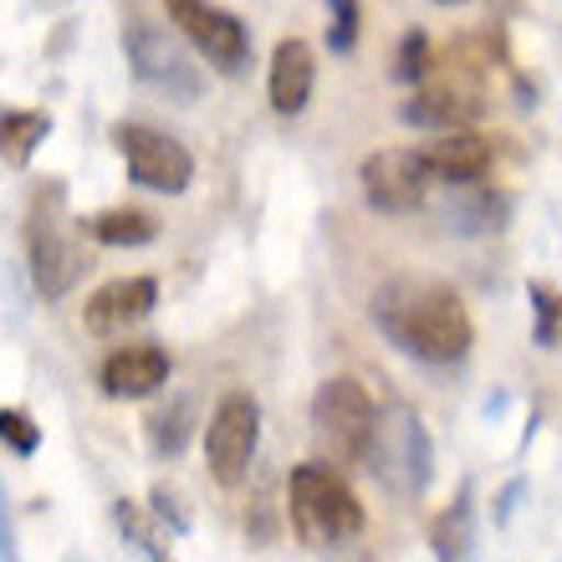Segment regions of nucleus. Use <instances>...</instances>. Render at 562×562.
Returning a JSON list of instances; mask_svg holds the SVG:
<instances>
[{"label":"nucleus","mask_w":562,"mask_h":562,"mask_svg":"<svg viewBox=\"0 0 562 562\" xmlns=\"http://www.w3.org/2000/svg\"><path fill=\"white\" fill-rule=\"evenodd\" d=\"M373 323L394 348L419 363H460L475 342V323L456 286L425 277H394L373 296Z\"/></svg>","instance_id":"1"},{"label":"nucleus","mask_w":562,"mask_h":562,"mask_svg":"<svg viewBox=\"0 0 562 562\" xmlns=\"http://www.w3.org/2000/svg\"><path fill=\"white\" fill-rule=\"evenodd\" d=\"M286 512H292V532L307 542V548H338V542H353L363 532V502L358 491L342 481L327 460H307L296 465L292 481H286Z\"/></svg>","instance_id":"2"},{"label":"nucleus","mask_w":562,"mask_h":562,"mask_svg":"<svg viewBox=\"0 0 562 562\" xmlns=\"http://www.w3.org/2000/svg\"><path fill=\"white\" fill-rule=\"evenodd\" d=\"M67 194L61 184H42L36 200H31V225H26V256H31V281L46 302H61L72 292L82 271H88V256H82V240L67 231Z\"/></svg>","instance_id":"3"},{"label":"nucleus","mask_w":562,"mask_h":562,"mask_svg":"<svg viewBox=\"0 0 562 562\" xmlns=\"http://www.w3.org/2000/svg\"><path fill=\"white\" fill-rule=\"evenodd\" d=\"M373 400L358 379H327L312 394V435L323 445V456H333V465H363L373 445Z\"/></svg>","instance_id":"4"},{"label":"nucleus","mask_w":562,"mask_h":562,"mask_svg":"<svg viewBox=\"0 0 562 562\" xmlns=\"http://www.w3.org/2000/svg\"><path fill=\"white\" fill-rule=\"evenodd\" d=\"M363 465L379 471L404 496H425L429 481H435V445H429L425 419L415 409H394L389 419H379Z\"/></svg>","instance_id":"5"},{"label":"nucleus","mask_w":562,"mask_h":562,"mask_svg":"<svg viewBox=\"0 0 562 562\" xmlns=\"http://www.w3.org/2000/svg\"><path fill=\"white\" fill-rule=\"evenodd\" d=\"M113 148L128 164V179L154 194H184L194 179V154L164 128L148 123H113Z\"/></svg>","instance_id":"6"},{"label":"nucleus","mask_w":562,"mask_h":562,"mask_svg":"<svg viewBox=\"0 0 562 562\" xmlns=\"http://www.w3.org/2000/svg\"><path fill=\"white\" fill-rule=\"evenodd\" d=\"M256 445H261V404L236 389L215 404V415L205 425V465L221 486L236 491L246 475H251V460H256Z\"/></svg>","instance_id":"7"},{"label":"nucleus","mask_w":562,"mask_h":562,"mask_svg":"<svg viewBox=\"0 0 562 562\" xmlns=\"http://www.w3.org/2000/svg\"><path fill=\"white\" fill-rule=\"evenodd\" d=\"M123 52H128V72L154 88L159 98H175V103H200L205 92V72L184 57V46L169 42V31L159 26H128L123 31Z\"/></svg>","instance_id":"8"},{"label":"nucleus","mask_w":562,"mask_h":562,"mask_svg":"<svg viewBox=\"0 0 562 562\" xmlns=\"http://www.w3.org/2000/svg\"><path fill=\"white\" fill-rule=\"evenodd\" d=\"M164 11H169V21L190 36V46L215 72H225V77L246 72V61H251V31L240 26V15L221 11L210 0H164Z\"/></svg>","instance_id":"9"},{"label":"nucleus","mask_w":562,"mask_h":562,"mask_svg":"<svg viewBox=\"0 0 562 562\" xmlns=\"http://www.w3.org/2000/svg\"><path fill=\"white\" fill-rule=\"evenodd\" d=\"M358 179H363V200L384 215H415L429 200V164L419 148H373L369 159L358 164Z\"/></svg>","instance_id":"10"},{"label":"nucleus","mask_w":562,"mask_h":562,"mask_svg":"<svg viewBox=\"0 0 562 562\" xmlns=\"http://www.w3.org/2000/svg\"><path fill=\"white\" fill-rule=\"evenodd\" d=\"M481 113H486V103H481V82L465 77V72L440 77L435 67H429L425 82H415V98L400 108V119L409 123V128H429V134L475 123Z\"/></svg>","instance_id":"11"},{"label":"nucleus","mask_w":562,"mask_h":562,"mask_svg":"<svg viewBox=\"0 0 562 562\" xmlns=\"http://www.w3.org/2000/svg\"><path fill=\"white\" fill-rule=\"evenodd\" d=\"M154 302H159V281L154 277H119L88 296L82 327H88L92 338H119V333L144 323L148 312H154Z\"/></svg>","instance_id":"12"},{"label":"nucleus","mask_w":562,"mask_h":562,"mask_svg":"<svg viewBox=\"0 0 562 562\" xmlns=\"http://www.w3.org/2000/svg\"><path fill=\"white\" fill-rule=\"evenodd\" d=\"M169 373H175V363H169L159 342H128V348L103 358L98 384H103L108 400H148V394H159L169 384Z\"/></svg>","instance_id":"13"},{"label":"nucleus","mask_w":562,"mask_h":562,"mask_svg":"<svg viewBox=\"0 0 562 562\" xmlns=\"http://www.w3.org/2000/svg\"><path fill=\"white\" fill-rule=\"evenodd\" d=\"M429 164V175L440 179V184H475V179L491 175V164H496V148H491V138L481 134V128H471V123H460V128H440V138L429 148H419Z\"/></svg>","instance_id":"14"},{"label":"nucleus","mask_w":562,"mask_h":562,"mask_svg":"<svg viewBox=\"0 0 562 562\" xmlns=\"http://www.w3.org/2000/svg\"><path fill=\"white\" fill-rule=\"evenodd\" d=\"M312 88H317V57H312V46L302 42V36L277 42V52H271V77H267L271 113L296 119V113L312 103Z\"/></svg>","instance_id":"15"},{"label":"nucleus","mask_w":562,"mask_h":562,"mask_svg":"<svg viewBox=\"0 0 562 562\" xmlns=\"http://www.w3.org/2000/svg\"><path fill=\"white\" fill-rule=\"evenodd\" d=\"M506 210H512V200L502 190H491L486 179H475V184H456V200L445 205V225L456 236H491L506 225Z\"/></svg>","instance_id":"16"},{"label":"nucleus","mask_w":562,"mask_h":562,"mask_svg":"<svg viewBox=\"0 0 562 562\" xmlns=\"http://www.w3.org/2000/svg\"><path fill=\"white\" fill-rule=\"evenodd\" d=\"M98 246H119V251H134V246H148V240H159V221L148 215V210H134V205H119V210H103V215H92L82 221Z\"/></svg>","instance_id":"17"},{"label":"nucleus","mask_w":562,"mask_h":562,"mask_svg":"<svg viewBox=\"0 0 562 562\" xmlns=\"http://www.w3.org/2000/svg\"><path fill=\"white\" fill-rule=\"evenodd\" d=\"M46 134H52V113H36V108H11V113H0V164L26 169L31 154L46 144Z\"/></svg>","instance_id":"18"},{"label":"nucleus","mask_w":562,"mask_h":562,"mask_svg":"<svg viewBox=\"0 0 562 562\" xmlns=\"http://www.w3.org/2000/svg\"><path fill=\"white\" fill-rule=\"evenodd\" d=\"M113 521H119V532L128 537V548H138L144 552V558H154V562H164L169 558V537L159 532V527H154V512H148V506H138V502H128V496H123V502H113Z\"/></svg>","instance_id":"19"},{"label":"nucleus","mask_w":562,"mask_h":562,"mask_svg":"<svg viewBox=\"0 0 562 562\" xmlns=\"http://www.w3.org/2000/svg\"><path fill=\"white\" fill-rule=\"evenodd\" d=\"M429 548H435V558H471L475 552V527H471V506L456 502L450 512H440L435 517V527H429Z\"/></svg>","instance_id":"20"},{"label":"nucleus","mask_w":562,"mask_h":562,"mask_svg":"<svg viewBox=\"0 0 562 562\" xmlns=\"http://www.w3.org/2000/svg\"><path fill=\"white\" fill-rule=\"evenodd\" d=\"M527 302H532V342L562 348V292L552 281H527Z\"/></svg>","instance_id":"21"},{"label":"nucleus","mask_w":562,"mask_h":562,"mask_svg":"<svg viewBox=\"0 0 562 562\" xmlns=\"http://www.w3.org/2000/svg\"><path fill=\"white\" fill-rule=\"evenodd\" d=\"M148 445H154L159 460H175L190 445V400H175L169 409L148 415Z\"/></svg>","instance_id":"22"},{"label":"nucleus","mask_w":562,"mask_h":562,"mask_svg":"<svg viewBox=\"0 0 562 562\" xmlns=\"http://www.w3.org/2000/svg\"><path fill=\"white\" fill-rule=\"evenodd\" d=\"M327 46H333V57H348L358 46V26H363V0H327Z\"/></svg>","instance_id":"23"},{"label":"nucleus","mask_w":562,"mask_h":562,"mask_svg":"<svg viewBox=\"0 0 562 562\" xmlns=\"http://www.w3.org/2000/svg\"><path fill=\"white\" fill-rule=\"evenodd\" d=\"M429 67H435V52H429V36L425 31H404L400 42V61H394V77H400L404 88H415V82H425Z\"/></svg>","instance_id":"24"},{"label":"nucleus","mask_w":562,"mask_h":562,"mask_svg":"<svg viewBox=\"0 0 562 562\" xmlns=\"http://www.w3.org/2000/svg\"><path fill=\"white\" fill-rule=\"evenodd\" d=\"M0 445L15 456H36L42 450V425L26 409H0Z\"/></svg>","instance_id":"25"},{"label":"nucleus","mask_w":562,"mask_h":562,"mask_svg":"<svg viewBox=\"0 0 562 562\" xmlns=\"http://www.w3.org/2000/svg\"><path fill=\"white\" fill-rule=\"evenodd\" d=\"M148 502H154V506H148V512H154V517H159V521H164V527H169V532H175V537H184V532H190V517L179 512V496H175V491H169V486H154V496H148Z\"/></svg>","instance_id":"26"},{"label":"nucleus","mask_w":562,"mask_h":562,"mask_svg":"<svg viewBox=\"0 0 562 562\" xmlns=\"http://www.w3.org/2000/svg\"><path fill=\"white\" fill-rule=\"evenodd\" d=\"M15 532H11V502H5V481H0V558L11 562L15 558Z\"/></svg>","instance_id":"27"},{"label":"nucleus","mask_w":562,"mask_h":562,"mask_svg":"<svg viewBox=\"0 0 562 562\" xmlns=\"http://www.w3.org/2000/svg\"><path fill=\"white\" fill-rule=\"evenodd\" d=\"M435 5H465V0H435Z\"/></svg>","instance_id":"28"},{"label":"nucleus","mask_w":562,"mask_h":562,"mask_svg":"<svg viewBox=\"0 0 562 562\" xmlns=\"http://www.w3.org/2000/svg\"><path fill=\"white\" fill-rule=\"evenodd\" d=\"M46 5H61V0H46Z\"/></svg>","instance_id":"29"}]
</instances>
